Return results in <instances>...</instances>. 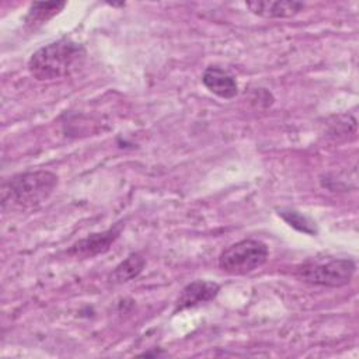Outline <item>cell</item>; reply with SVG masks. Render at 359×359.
Here are the masks:
<instances>
[{
  "label": "cell",
  "mask_w": 359,
  "mask_h": 359,
  "mask_svg": "<svg viewBox=\"0 0 359 359\" xmlns=\"http://www.w3.org/2000/svg\"><path fill=\"white\" fill-rule=\"evenodd\" d=\"M269 257L268 245L257 238L233 243L219 255V268L230 275H247L261 268Z\"/></svg>",
  "instance_id": "277c9868"
},
{
  "label": "cell",
  "mask_w": 359,
  "mask_h": 359,
  "mask_svg": "<svg viewBox=\"0 0 359 359\" xmlns=\"http://www.w3.org/2000/svg\"><path fill=\"white\" fill-rule=\"evenodd\" d=\"M245 7L258 17L262 18H292L302 13L306 7L302 1L292 0H254L247 1Z\"/></svg>",
  "instance_id": "ba28073f"
},
{
  "label": "cell",
  "mask_w": 359,
  "mask_h": 359,
  "mask_svg": "<svg viewBox=\"0 0 359 359\" xmlns=\"http://www.w3.org/2000/svg\"><path fill=\"white\" fill-rule=\"evenodd\" d=\"M202 84L209 93L223 100H231L238 94L236 77L220 66H208L202 73Z\"/></svg>",
  "instance_id": "52a82bcc"
},
{
  "label": "cell",
  "mask_w": 359,
  "mask_h": 359,
  "mask_svg": "<svg viewBox=\"0 0 359 359\" xmlns=\"http://www.w3.org/2000/svg\"><path fill=\"white\" fill-rule=\"evenodd\" d=\"M220 292V285L210 280H194L188 283L180 293L174 304V313L196 307L202 303L213 300Z\"/></svg>",
  "instance_id": "8992f818"
},
{
  "label": "cell",
  "mask_w": 359,
  "mask_h": 359,
  "mask_svg": "<svg viewBox=\"0 0 359 359\" xmlns=\"http://www.w3.org/2000/svg\"><path fill=\"white\" fill-rule=\"evenodd\" d=\"M146 266V258L140 252L129 254L122 262H119L108 275L109 285H123L136 279Z\"/></svg>",
  "instance_id": "9c48e42d"
},
{
  "label": "cell",
  "mask_w": 359,
  "mask_h": 359,
  "mask_svg": "<svg viewBox=\"0 0 359 359\" xmlns=\"http://www.w3.org/2000/svg\"><path fill=\"white\" fill-rule=\"evenodd\" d=\"M122 231V224L118 223L108 230L100 231V233H91L87 237L76 241L69 250L67 254L79 258V259H86V258H93L95 255L107 252L112 244L118 240Z\"/></svg>",
  "instance_id": "5b68a950"
},
{
  "label": "cell",
  "mask_w": 359,
  "mask_h": 359,
  "mask_svg": "<svg viewBox=\"0 0 359 359\" xmlns=\"http://www.w3.org/2000/svg\"><path fill=\"white\" fill-rule=\"evenodd\" d=\"M66 7V1H49V3H31L28 13L24 18L25 27L36 29L46 24L50 18L57 15Z\"/></svg>",
  "instance_id": "30bf717a"
},
{
  "label": "cell",
  "mask_w": 359,
  "mask_h": 359,
  "mask_svg": "<svg viewBox=\"0 0 359 359\" xmlns=\"http://www.w3.org/2000/svg\"><path fill=\"white\" fill-rule=\"evenodd\" d=\"M59 177L48 170L17 172L1 182L3 213L27 212L42 206L56 191Z\"/></svg>",
  "instance_id": "6da1fadb"
},
{
  "label": "cell",
  "mask_w": 359,
  "mask_h": 359,
  "mask_svg": "<svg viewBox=\"0 0 359 359\" xmlns=\"http://www.w3.org/2000/svg\"><path fill=\"white\" fill-rule=\"evenodd\" d=\"M87 49L70 38L52 41L36 49L28 59L27 69L38 81H53L73 76L83 69Z\"/></svg>",
  "instance_id": "7a4b0ae2"
},
{
  "label": "cell",
  "mask_w": 359,
  "mask_h": 359,
  "mask_svg": "<svg viewBox=\"0 0 359 359\" xmlns=\"http://www.w3.org/2000/svg\"><path fill=\"white\" fill-rule=\"evenodd\" d=\"M278 215L290 227L296 229L297 231H302V233L309 234V236H314L317 233L316 223L310 217H307L306 215H303V213H300V212H297L294 209L282 208V209H278Z\"/></svg>",
  "instance_id": "8fae6325"
},
{
  "label": "cell",
  "mask_w": 359,
  "mask_h": 359,
  "mask_svg": "<svg viewBox=\"0 0 359 359\" xmlns=\"http://www.w3.org/2000/svg\"><path fill=\"white\" fill-rule=\"evenodd\" d=\"M150 355H154V356H160V355H165L164 352H143V353H140V356H150Z\"/></svg>",
  "instance_id": "7c38bea8"
},
{
  "label": "cell",
  "mask_w": 359,
  "mask_h": 359,
  "mask_svg": "<svg viewBox=\"0 0 359 359\" xmlns=\"http://www.w3.org/2000/svg\"><path fill=\"white\" fill-rule=\"evenodd\" d=\"M356 272L352 258H330L325 261H307L294 266L293 275L303 283L324 287H341L348 285Z\"/></svg>",
  "instance_id": "3957f363"
}]
</instances>
